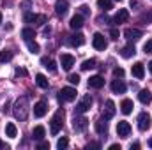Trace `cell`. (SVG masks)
Returning a JSON list of instances; mask_svg holds the SVG:
<instances>
[{"mask_svg": "<svg viewBox=\"0 0 152 150\" xmlns=\"http://www.w3.org/2000/svg\"><path fill=\"white\" fill-rule=\"evenodd\" d=\"M21 36H23V39H25V41H34V37H36V32H34L32 28H23V30H21Z\"/></svg>", "mask_w": 152, "mask_h": 150, "instance_id": "29", "label": "cell"}, {"mask_svg": "<svg viewBox=\"0 0 152 150\" xmlns=\"http://www.w3.org/2000/svg\"><path fill=\"white\" fill-rule=\"evenodd\" d=\"M87 127H88V120L85 117H75L73 118V129L76 133H83Z\"/></svg>", "mask_w": 152, "mask_h": 150, "instance_id": "8", "label": "cell"}, {"mask_svg": "<svg viewBox=\"0 0 152 150\" xmlns=\"http://www.w3.org/2000/svg\"><path fill=\"white\" fill-rule=\"evenodd\" d=\"M124 36H126V39H129V41H138L143 34H142V30H138V28H126V30H124Z\"/></svg>", "mask_w": 152, "mask_h": 150, "instance_id": "14", "label": "cell"}, {"mask_svg": "<svg viewBox=\"0 0 152 150\" xmlns=\"http://www.w3.org/2000/svg\"><path fill=\"white\" fill-rule=\"evenodd\" d=\"M134 53H136V50H134V46H131V44H127V46H124V48L120 50V57H122V58H131V57H134Z\"/></svg>", "mask_w": 152, "mask_h": 150, "instance_id": "20", "label": "cell"}, {"mask_svg": "<svg viewBox=\"0 0 152 150\" xmlns=\"http://www.w3.org/2000/svg\"><path fill=\"white\" fill-rule=\"evenodd\" d=\"M103 85H104V78L103 76H92L88 79V87L90 88H101Z\"/></svg>", "mask_w": 152, "mask_h": 150, "instance_id": "19", "label": "cell"}, {"mask_svg": "<svg viewBox=\"0 0 152 150\" xmlns=\"http://www.w3.org/2000/svg\"><path fill=\"white\" fill-rule=\"evenodd\" d=\"M97 5L103 11H108V9H112V0H97Z\"/></svg>", "mask_w": 152, "mask_h": 150, "instance_id": "33", "label": "cell"}, {"mask_svg": "<svg viewBox=\"0 0 152 150\" xmlns=\"http://www.w3.org/2000/svg\"><path fill=\"white\" fill-rule=\"evenodd\" d=\"M118 2H122V0H118Z\"/></svg>", "mask_w": 152, "mask_h": 150, "instance_id": "50", "label": "cell"}, {"mask_svg": "<svg viewBox=\"0 0 152 150\" xmlns=\"http://www.w3.org/2000/svg\"><path fill=\"white\" fill-rule=\"evenodd\" d=\"M67 147H69V140H67L66 136H62V138L57 141V149H58V150H64V149H67Z\"/></svg>", "mask_w": 152, "mask_h": 150, "instance_id": "31", "label": "cell"}, {"mask_svg": "<svg viewBox=\"0 0 152 150\" xmlns=\"http://www.w3.org/2000/svg\"><path fill=\"white\" fill-rule=\"evenodd\" d=\"M110 36H112V39H113V41H117V39H118V30H112V32H110Z\"/></svg>", "mask_w": 152, "mask_h": 150, "instance_id": "40", "label": "cell"}, {"mask_svg": "<svg viewBox=\"0 0 152 150\" xmlns=\"http://www.w3.org/2000/svg\"><path fill=\"white\" fill-rule=\"evenodd\" d=\"M138 99H140V103L142 104H149L152 101V95L149 90H140V94H138Z\"/></svg>", "mask_w": 152, "mask_h": 150, "instance_id": "24", "label": "cell"}, {"mask_svg": "<svg viewBox=\"0 0 152 150\" xmlns=\"http://www.w3.org/2000/svg\"><path fill=\"white\" fill-rule=\"evenodd\" d=\"M0 23H2V12H0Z\"/></svg>", "mask_w": 152, "mask_h": 150, "instance_id": "49", "label": "cell"}, {"mask_svg": "<svg viewBox=\"0 0 152 150\" xmlns=\"http://www.w3.org/2000/svg\"><path fill=\"white\" fill-rule=\"evenodd\" d=\"M133 101L131 99H124L122 101V104H120V111L124 113V115H129V113H133Z\"/></svg>", "mask_w": 152, "mask_h": 150, "instance_id": "21", "label": "cell"}, {"mask_svg": "<svg viewBox=\"0 0 152 150\" xmlns=\"http://www.w3.org/2000/svg\"><path fill=\"white\" fill-rule=\"evenodd\" d=\"M131 73L134 78H138V79H142L143 76H145V67H143V64L142 62H136L133 67H131Z\"/></svg>", "mask_w": 152, "mask_h": 150, "instance_id": "16", "label": "cell"}, {"mask_svg": "<svg viewBox=\"0 0 152 150\" xmlns=\"http://www.w3.org/2000/svg\"><path fill=\"white\" fill-rule=\"evenodd\" d=\"M140 149V143H133V145H131V150H138Z\"/></svg>", "mask_w": 152, "mask_h": 150, "instance_id": "45", "label": "cell"}, {"mask_svg": "<svg viewBox=\"0 0 152 150\" xmlns=\"http://www.w3.org/2000/svg\"><path fill=\"white\" fill-rule=\"evenodd\" d=\"M28 110H30V106H28V97H27V95L18 97L16 103H14V110H12V111H14V117H16L18 120H27Z\"/></svg>", "mask_w": 152, "mask_h": 150, "instance_id": "1", "label": "cell"}, {"mask_svg": "<svg viewBox=\"0 0 152 150\" xmlns=\"http://www.w3.org/2000/svg\"><path fill=\"white\" fill-rule=\"evenodd\" d=\"M92 44H94V48L96 50H99V51H104L106 50V46H108V42H106V39L103 34H99V32H96L94 34V37H92Z\"/></svg>", "mask_w": 152, "mask_h": 150, "instance_id": "7", "label": "cell"}, {"mask_svg": "<svg viewBox=\"0 0 152 150\" xmlns=\"http://www.w3.org/2000/svg\"><path fill=\"white\" fill-rule=\"evenodd\" d=\"M76 99V88L73 87H64L60 92H58V101H67V103H71V101H75Z\"/></svg>", "mask_w": 152, "mask_h": 150, "instance_id": "3", "label": "cell"}, {"mask_svg": "<svg viewBox=\"0 0 152 150\" xmlns=\"http://www.w3.org/2000/svg\"><path fill=\"white\" fill-rule=\"evenodd\" d=\"M5 136H9V138H16L18 136V129H16V125L12 122L5 124Z\"/></svg>", "mask_w": 152, "mask_h": 150, "instance_id": "23", "label": "cell"}, {"mask_svg": "<svg viewBox=\"0 0 152 150\" xmlns=\"http://www.w3.org/2000/svg\"><path fill=\"white\" fill-rule=\"evenodd\" d=\"M67 11H69V2L67 0H57L55 2V12L58 16H64Z\"/></svg>", "mask_w": 152, "mask_h": 150, "instance_id": "11", "label": "cell"}, {"mask_svg": "<svg viewBox=\"0 0 152 150\" xmlns=\"http://www.w3.org/2000/svg\"><path fill=\"white\" fill-rule=\"evenodd\" d=\"M108 149H110V150H120V145H117V143H113V145H110Z\"/></svg>", "mask_w": 152, "mask_h": 150, "instance_id": "43", "label": "cell"}, {"mask_svg": "<svg viewBox=\"0 0 152 150\" xmlns=\"http://www.w3.org/2000/svg\"><path fill=\"white\" fill-rule=\"evenodd\" d=\"M83 42H85V36H83V34L76 32L75 36H71V44H73V46H81Z\"/></svg>", "mask_w": 152, "mask_h": 150, "instance_id": "26", "label": "cell"}, {"mask_svg": "<svg viewBox=\"0 0 152 150\" xmlns=\"http://www.w3.org/2000/svg\"><path fill=\"white\" fill-rule=\"evenodd\" d=\"M62 120H64V110H58V111L53 115L51 125H50V131H51L53 136H57V134L60 133V129H62Z\"/></svg>", "mask_w": 152, "mask_h": 150, "instance_id": "2", "label": "cell"}, {"mask_svg": "<svg viewBox=\"0 0 152 150\" xmlns=\"http://www.w3.org/2000/svg\"><path fill=\"white\" fill-rule=\"evenodd\" d=\"M36 83H37L41 88H48V87H50V83H48V79H46V76L44 74H37L36 76Z\"/></svg>", "mask_w": 152, "mask_h": 150, "instance_id": "28", "label": "cell"}, {"mask_svg": "<svg viewBox=\"0 0 152 150\" xmlns=\"http://www.w3.org/2000/svg\"><path fill=\"white\" fill-rule=\"evenodd\" d=\"M94 67H96V60H94V58L85 60V62L81 64V69H83V71H88V69H94Z\"/></svg>", "mask_w": 152, "mask_h": 150, "instance_id": "32", "label": "cell"}, {"mask_svg": "<svg viewBox=\"0 0 152 150\" xmlns=\"http://www.w3.org/2000/svg\"><path fill=\"white\" fill-rule=\"evenodd\" d=\"M0 149H5V143H4L2 140H0Z\"/></svg>", "mask_w": 152, "mask_h": 150, "instance_id": "46", "label": "cell"}, {"mask_svg": "<svg viewBox=\"0 0 152 150\" xmlns=\"http://www.w3.org/2000/svg\"><path fill=\"white\" fill-rule=\"evenodd\" d=\"M11 58H12V51H11V50L0 51V62H9Z\"/></svg>", "mask_w": 152, "mask_h": 150, "instance_id": "30", "label": "cell"}, {"mask_svg": "<svg viewBox=\"0 0 152 150\" xmlns=\"http://www.w3.org/2000/svg\"><path fill=\"white\" fill-rule=\"evenodd\" d=\"M27 46H28V51L30 53H39V44L37 42H34V41H27Z\"/></svg>", "mask_w": 152, "mask_h": 150, "instance_id": "34", "label": "cell"}, {"mask_svg": "<svg viewBox=\"0 0 152 150\" xmlns=\"http://www.w3.org/2000/svg\"><path fill=\"white\" fill-rule=\"evenodd\" d=\"M41 62H42V66H44L50 73H57V64H55L51 58H42Z\"/></svg>", "mask_w": 152, "mask_h": 150, "instance_id": "25", "label": "cell"}, {"mask_svg": "<svg viewBox=\"0 0 152 150\" xmlns=\"http://www.w3.org/2000/svg\"><path fill=\"white\" fill-rule=\"evenodd\" d=\"M113 76H115V78H124V69H122V67L113 69Z\"/></svg>", "mask_w": 152, "mask_h": 150, "instance_id": "37", "label": "cell"}, {"mask_svg": "<svg viewBox=\"0 0 152 150\" xmlns=\"http://www.w3.org/2000/svg\"><path fill=\"white\" fill-rule=\"evenodd\" d=\"M113 115H115V103L113 101H106V108L103 110V118L110 120V118H113Z\"/></svg>", "mask_w": 152, "mask_h": 150, "instance_id": "13", "label": "cell"}, {"mask_svg": "<svg viewBox=\"0 0 152 150\" xmlns=\"http://www.w3.org/2000/svg\"><path fill=\"white\" fill-rule=\"evenodd\" d=\"M69 27H71L73 30H80V28L83 27V16H81V14H75V16L71 18V21H69Z\"/></svg>", "mask_w": 152, "mask_h": 150, "instance_id": "17", "label": "cell"}, {"mask_svg": "<svg viewBox=\"0 0 152 150\" xmlns=\"http://www.w3.org/2000/svg\"><path fill=\"white\" fill-rule=\"evenodd\" d=\"M96 131H97L99 134H106V131H108V125H106V120H104V118L96 122Z\"/></svg>", "mask_w": 152, "mask_h": 150, "instance_id": "27", "label": "cell"}, {"mask_svg": "<svg viewBox=\"0 0 152 150\" xmlns=\"http://www.w3.org/2000/svg\"><path fill=\"white\" fill-rule=\"evenodd\" d=\"M44 136H46V129H44L42 125H37V127H34V131H32V138H34V140L41 141Z\"/></svg>", "mask_w": 152, "mask_h": 150, "instance_id": "22", "label": "cell"}, {"mask_svg": "<svg viewBox=\"0 0 152 150\" xmlns=\"http://www.w3.org/2000/svg\"><path fill=\"white\" fill-rule=\"evenodd\" d=\"M138 129L143 131V133L151 129V115H149V113L143 111V113L138 115Z\"/></svg>", "mask_w": 152, "mask_h": 150, "instance_id": "6", "label": "cell"}, {"mask_svg": "<svg viewBox=\"0 0 152 150\" xmlns=\"http://www.w3.org/2000/svg\"><path fill=\"white\" fill-rule=\"evenodd\" d=\"M117 134H118L120 138H127V136L131 134V125H129V122L120 120V122L117 124Z\"/></svg>", "mask_w": 152, "mask_h": 150, "instance_id": "10", "label": "cell"}, {"mask_svg": "<svg viewBox=\"0 0 152 150\" xmlns=\"http://www.w3.org/2000/svg\"><path fill=\"white\" fill-rule=\"evenodd\" d=\"M48 111V104L44 103V101H39L36 103V106H34V117H37V118H42L44 115Z\"/></svg>", "mask_w": 152, "mask_h": 150, "instance_id": "12", "label": "cell"}, {"mask_svg": "<svg viewBox=\"0 0 152 150\" xmlns=\"http://www.w3.org/2000/svg\"><path fill=\"white\" fill-rule=\"evenodd\" d=\"M16 76H27V71H25V69H20V67H18V69H16Z\"/></svg>", "mask_w": 152, "mask_h": 150, "instance_id": "41", "label": "cell"}, {"mask_svg": "<svg viewBox=\"0 0 152 150\" xmlns=\"http://www.w3.org/2000/svg\"><path fill=\"white\" fill-rule=\"evenodd\" d=\"M9 111V104H4V106H2V113H7Z\"/></svg>", "mask_w": 152, "mask_h": 150, "instance_id": "44", "label": "cell"}, {"mask_svg": "<svg viewBox=\"0 0 152 150\" xmlns=\"http://www.w3.org/2000/svg\"><path fill=\"white\" fill-rule=\"evenodd\" d=\"M67 79H69V83H73V85H78V83H80V76L78 74H69Z\"/></svg>", "mask_w": 152, "mask_h": 150, "instance_id": "36", "label": "cell"}, {"mask_svg": "<svg viewBox=\"0 0 152 150\" xmlns=\"http://www.w3.org/2000/svg\"><path fill=\"white\" fill-rule=\"evenodd\" d=\"M143 51H145V53H152V39H149V41L143 44Z\"/></svg>", "mask_w": 152, "mask_h": 150, "instance_id": "35", "label": "cell"}, {"mask_svg": "<svg viewBox=\"0 0 152 150\" xmlns=\"http://www.w3.org/2000/svg\"><path fill=\"white\" fill-rule=\"evenodd\" d=\"M149 71H151V74H152V60H151V64H149Z\"/></svg>", "mask_w": 152, "mask_h": 150, "instance_id": "47", "label": "cell"}, {"mask_svg": "<svg viewBox=\"0 0 152 150\" xmlns=\"http://www.w3.org/2000/svg\"><path fill=\"white\" fill-rule=\"evenodd\" d=\"M99 147H101V145H99V143H88V145H87V147H85V149L88 150V149H99Z\"/></svg>", "mask_w": 152, "mask_h": 150, "instance_id": "42", "label": "cell"}, {"mask_svg": "<svg viewBox=\"0 0 152 150\" xmlns=\"http://www.w3.org/2000/svg\"><path fill=\"white\" fill-rule=\"evenodd\" d=\"M25 23H34V25H44L46 23V16L44 14H34V12H27L25 14Z\"/></svg>", "mask_w": 152, "mask_h": 150, "instance_id": "4", "label": "cell"}, {"mask_svg": "<svg viewBox=\"0 0 152 150\" xmlns=\"http://www.w3.org/2000/svg\"><path fill=\"white\" fill-rule=\"evenodd\" d=\"M127 20H129V11H127V9H120L113 18L115 23H126Z\"/></svg>", "mask_w": 152, "mask_h": 150, "instance_id": "18", "label": "cell"}, {"mask_svg": "<svg viewBox=\"0 0 152 150\" xmlns=\"http://www.w3.org/2000/svg\"><path fill=\"white\" fill-rule=\"evenodd\" d=\"M149 147L152 149V140H149Z\"/></svg>", "mask_w": 152, "mask_h": 150, "instance_id": "48", "label": "cell"}, {"mask_svg": "<svg viewBox=\"0 0 152 150\" xmlns=\"http://www.w3.org/2000/svg\"><path fill=\"white\" fill-rule=\"evenodd\" d=\"M90 106H92V97H90V95H85V97H83V99L76 104L75 110H76V113H78V115H81V113L88 111V110H90Z\"/></svg>", "mask_w": 152, "mask_h": 150, "instance_id": "5", "label": "cell"}, {"mask_svg": "<svg viewBox=\"0 0 152 150\" xmlns=\"http://www.w3.org/2000/svg\"><path fill=\"white\" fill-rule=\"evenodd\" d=\"M37 149H39V150H46V149H50V143H48V141H42V140H41V143L37 145Z\"/></svg>", "mask_w": 152, "mask_h": 150, "instance_id": "38", "label": "cell"}, {"mask_svg": "<svg viewBox=\"0 0 152 150\" xmlns=\"http://www.w3.org/2000/svg\"><path fill=\"white\" fill-rule=\"evenodd\" d=\"M80 14H81V16H83V14H88V7H87V5H81V7H80Z\"/></svg>", "mask_w": 152, "mask_h": 150, "instance_id": "39", "label": "cell"}, {"mask_svg": "<svg viewBox=\"0 0 152 150\" xmlns=\"http://www.w3.org/2000/svg\"><path fill=\"white\" fill-rule=\"evenodd\" d=\"M60 66H62V69H64V71H71V69H73V66H75V57H73V55H69V53L60 55Z\"/></svg>", "mask_w": 152, "mask_h": 150, "instance_id": "9", "label": "cell"}, {"mask_svg": "<svg viewBox=\"0 0 152 150\" xmlns=\"http://www.w3.org/2000/svg\"><path fill=\"white\" fill-rule=\"evenodd\" d=\"M110 87H112V92H113V94H124V92H126V88H127V87H126V83H124L122 79H113Z\"/></svg>", "mask_w": 152, "mask_h": 150, "instance_id": "15", "label": "cell"}]
</instances>
